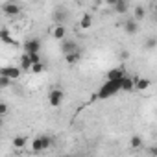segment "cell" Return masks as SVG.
Segmentation results:
<instances>
[{
	"mask_svg": "<svg viewBox=\"0 0 157 157\" xmlns=\"http://www.w3.org/2000/svg\"><path fill=\"white\" fill-rule=\"evenodd\" d=\"M118 91H122V80H105V83L100 87L98 91V98L100 100H105V98H111L115 96Z\"/></svg>",
	"mask_w": 157,
	"mask_h": 157,
	"instance_id": "1",
	"label": "cell"
},
{
	"mask_svg": "<svg viewBox=\"0 0 157 157\" xmlns=\"http://www.w3.org/2000/svg\"><path fill=\"white\" fill-rule=\"evenodd\" d=\"M30 146H32V151L41 153V151H44V150H48L52 146V139L48 135H37L35 139L30 140Z\"/></svg>",
	"mask_w": 157,
	"mask_h": 157,
	"instance_id": "2",
	"label": "cell"
},
{
	"mask_svg": "<svg viewBox=\"0 0 157 157\" xmlns=\"http://www.w3.org/2000/svg\"><path fill=\"white\" fill-rule=\"evenodd\" d=\"M63 100H65V93H63V89L56 87V89H52V91L48 93V104H50L52 107H59V105L63 104Z\"/></svg>",
	"mask_w": 157,
	"mask_h": 157,
	"instance_id": "3",
	"label": "cell"
},
{
	"mask_svg": "<svg viewBox=\"0 0 157 157\" xmlns=\"http://www.w3.org/2000/svg\"><path fill=\"white\" fill-rule=\"evenodd\" d=\"M2 13L8 17H17L21 13V4L15 2V0H8V2L2 4Z\"/></svg>",
	"mask_w": 157,
	"mask_h": 157,
	"instance_id": "4",
	"label": "cell"
},
{
	"mask_svg": "<svg viewBox=\"0 0 157 157\" xmlns=\"http://www.w3.org/2000/svg\"><path fill=\"white\" fill-rule=\"evenodd\" d=\"M52 19H54V24H65V22L68 21V11H67V8H63V6H61V8H56Z\"/></svg>",
	"mask_w": 157,
	"mask_h": 157,
	"instance_id": "5",
	"label": "cell"
},
{
	"mask_svg": "<svg viewBox=\"0 0 157 157\" xmlns=\"http://www.w3.org/2000/svg\"><path fill=\"white\" fill-rule=\"evenodd\" d=\"M0 74H6L8 78H11V80L15 82V80H19V78H21V74H22V68L19 67V65H15V67H4L2 70H0Z\"/></svg>",
	"mask_w": 157,
	"mask_h": 157,
	"instance_id": "6",
	"label": "cell"
},
{
	"mask_svg": "<svg viewBox=\"0 0 157 157\" xmlns=\"http://www.w3.org/2000/svg\"><path fill=\"white\" fill-rule=\"evenodd\" d=\"M24 52H26V54H39V52H41V41L35 39V37L28 39V41L24 43Z\"/></svg>",
	"mask_w": 157,
	"mask_h": 157,
	"instance_id": "7",
	"label": "cell"
},
{
	"mask_svg": "<svg viewBox=\"0 0 157 157\" xmlns=\"http://www.w3.org/2000/svg\"><path fill=\"white\" fill-rule=\"evenodd\" d=\"M78 50H80V46H78L76 41H72V39H63L61 41V52H63V56L72 54V52H78Z\"/></svg>",
	"mask_w": 157,
	"mask_h": 157,
	"instance_id": "8",
	"label": "cell"
},
{
	"mask_svg": "<svg viewBox=\"0 0 157 157\" xmlns=\"http://www.w3.org/2000/svg\"><path fill=\"white\" fill-rule=\"evenodd\" d=\"M122 28H124V32H126L128 35H135V33L139 32V21L131 17V19H128V21L122 22Z\"/></svg>",
	"mask_w": 157,
	"mask_h": 157,
	"instance_id": "9",
	"label": "cell"
},
{
	"mask_svg": "<svg viewBox=\"0 0 157 157\" xmlns=\"http://www.w3.org/2000/svg\"><path fill=\"white\" fill-rule=\"evenodd\" d=\"M50 35L54 39H57V41L67 39V28H65V24H54L52 30H50Z\"/></svg>",
	"mask_w": 157,
	"mask_h": 157,
	"instance_id": "10",
	"label": "cell"
},
{
	"mask_svg": "<svg viewBox=\"0 0 157 157\" xmlns=\"http://www.w3.org/2000/svg\"><path fill=\"white\" fill-rule=\"evenodd\" d=\"M19 67H21L22 70H28V72L32 70V67H33V61H32L30 54H26V52H24V54L21 56V59H19Z\"/></svg>",
	"mask_w": 157,
	"mask_h": 157,
	"instance_id": "11",
	"label": "cell"
},
{
	"mask_svg": "<svg viewBox=\"0 0 157 157\" xmlns=\"http://www.w3.org/2000/svg\"><path fill=\"white\" fill-rule=\"evenodd\" d=\"M122 91H126V93L135 91V78H129V76L122 78Z\"/></svg>",
	"mask_w": 157,
	"mask_h": 157,
	"instance_id": "12",
	"label": "cell"
},
{
	"mask_svg": "<svg viewBox=\"0 0 157 157\" xmlns=\"http://www.w3.org/2000/svg\"><path fill=\"white\" fill-rule=\"evenodd\" d=\"M126 74H124V70L122 68H111L107 74H105V80H122V78H124Z\"/></svg>",
	"mask_w": 157,
	"mask_h": 157,
	"instance_id": "13",
	"label": "cell"
},
{
	"mask_svg": "<svg viewBox=\"0 0 157 157\" xmlns=\"http://www.w3.org/2000/svg\"><path fill=\"white\" fill-rule=\"evenodd\" d=\"M151 85L148 78H135V91H146Z\"/></svg>",
	"mask_w": 157,
	"mask_h": 157,
	"instance_id": "14",
	"label": "cell"
},
{
	"mask_svg": "<svg viewBox=\"0 0 157 157\" xmlns=\"http://www.w3.org/2000/svg\"><path fill=\"white\" fill-rule=\"evenodd\" d=\"M113 10H115L118 15H124V13H128V10H129V8H128V0H118V2L113 6Z\"/></svg>",
	"mask_w": 157,
	"mask_h": 157,
	"instance_id": "15",
	"label": "cell"
},
{
	"mask_svg": "<svg viewBox=\"0 0 157 157\" xmlns=\"http://www.w3.org/2000/svg\"><path fill=\"white\" fill-rule=\"evenodd\" d=\"M91 26H93V17H91L89 13L82 15V19H80V28H82V30H89Z\"/></svg>",
	"mask_w": 157,
	"mask_h": 157,
	"instance_id": "16",
	"label": "cell"
},
{
	"mask_svg": "<svg viewBox=\"0 0 157 157\" xmlns=\"http://www.w3.org/2000/svg\"><path fill=\"white\" fill-rule=\"evenodd\" d=\"M144 17H146V8H144V6H135V8H133V19L142 21Z\"/></svg>",
	"mask_w": 157,
	"mask_h": 157,
	"instance_id": "17",
	"label": "cell"
},
{
	"mask_svg": "<svg viewBox=\"0 0 157 157\" xmlns=\"http://www.w3.org/2000/svg\"><path fill=\"white\" fill-rule=\"evenodd\" d=\"M65 61H67L68 65H76L78 61H80V50H78V52H72V54H67V56H65Z\"/></svg>",
	"mask_w": 157,
	"mask_h": 157,
	"instance_id": "18",
	"label": "cell"
},
{
	"mask_svg": "<svg viewBox=\"0 0 157 157\" xmlns=\"http://www.w3.org/2000/svg\"><path fill=\"white\" fill-rule=\"evenodd\" d=\"M28 142H30V140H28L26 137H22V135H17V137L13 139V146H15V148H24Z\"/></svg>",
	"mask_w": 157,
	"mask_h": 157,
	"instance_id": "19",
	"label": "cell"
},
{
	"mask_svg": "<svg viewBox=\"0 0 157 157\" xmlns=\"http://www.w3.org/2000/svg\"><path fill=\"white\" fill-rule=\"evenodd\" d=\"M0 39H2V43H6V44H13V39H11V35H10V32L6 28L0 30Z\"/></svg>",
	"mask_w": 157,
	"mask_h": 157,
	"instance_id": "20",
	"label": "cell"
},
{
	"mask_svg": "<svg viewBox=\"0 0 157 157\" xmlns=\"http://www.w3.org/2000/svg\"><path fill=\"white\" fill-rule=\"evenodd\" d=\"M129 146H131L133 150H137V148H140V146H142V139H140L139 135H133V137L129 139Z\"/></svg>",
	"mask_w": 157,
	"mask_h": 157,
	"instance_id": "21",
	"label": "cell"
},
{
	"mask_svg": "<svg viewBox=\"0 0 157 157\" xmlns=\"http://www.w3.org/2000/svg\"><path fill=\"white\" fill-rule=\"evenodd\" d=\"M11 78H8L6 74H0V87H2V89H8L10 85H11Z\"/></svg>",
	"mask_w": 157,
	"mask_h": 157,
	"instance_id": "22",
	"label": "cell"
},
{
	"mask_svg": "<svg viewBox=\"0 0 157 157\" xmlns=\"http://www.w3.org/2000/svg\"><path fill=\"white\" fill-rule=\"evenodd\" d=\"M44 68H46V67H44V63H43V61H39V63H33V67H32V70H30V72H33V74H41Z\"/></svg>",
	"mask_w": 157,
	"mask_h": 157,
	"instance_id": "23",
	"label": "cell"
},
{
	"mask_svg": "<svg viewBox=\"0 0 157 157\" xmlns=\"http://www.w3.org/2000/svg\"><path fill=\"white\" fill-rule=\"evenodd\" d=\"M157 46V37H150L146 43H144V48H148V50H151V48H155Z\"/></svg>",
	"mask_w": 157,
	"mask_h": 157,
	"instance_id": "24",
	"label": "cell"
},
{
	"mask_svg": "<svg viewBox=\"0 0 157 157\" xmlns=\"http://www.w3.org/2000/svg\"><path fill=\"white\" fill-rule=\"evenodd\" d=\"M8 111H10L8 104H6V102H0V115H2V117H6V115H8Z\"/></svg>",
	"mask_w": 157,
	"mask_h": 157,
	"instance_id": "25",
	"label": "cell"
},
{
	"mask_svg": "<svg viewBox=\"0 0 157 157\" xmlns=\"http://www.w3.org/2000/svg\"><path fill=\"white\" fill-rule=\"evenodd\" d=\"M150 11L157 17V0H153V2H151V6H150Z\"/></svg>",
	"mask_w": 157,
	"mask_h": 157,
	"instance_id": "26",
	"label": "cell"
},
{
	"mask_svg": "<svg viewBox=\"0 0 157 157\" xmlns=\"http://www.w3.org/2000/svg\"><path fill=\"white\" fill-rule=\"evenodd\" d=\"M30 57H32L33 63H39V61H41V56H39V54H30Z\"/></svg>",
	"mask_w": 157,
	"mask_h": 157,
	"instance_id": "27",
	"label": "cell"
}]
</instances>
